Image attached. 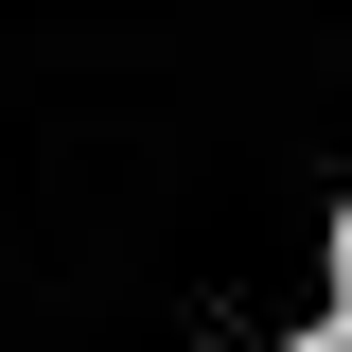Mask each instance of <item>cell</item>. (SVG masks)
Masks as SVG:
<instances>
[{
    "label": "cell",
    "mask_w": 352,
    "mask_h": 352,
    "mask_svg": "<svg viewBox=\"0 0 352 352\" xmlns=\"http://www.w3.org/2000/svg\"><path fill=\"white\" fill-rule=\"evenodd\" d=\"M335 317H352V212H335Z\"/></svg>",
    "instance_id": "1"
},
{
    "label": "cell",
    "mask_w": 352,
    "mask_h": 352,
    "mask_svg": "<svg viewBox=\"0 0 352 352\" xmlns=\"http://www.w3.org/2000/svg\"><path fill=\"white\" fill-rule=\"evenodd\" d=\"M300 352H352V317H317V335H300Z\"/></svg>",
    "instance_id": "2"
}]
</instances>
